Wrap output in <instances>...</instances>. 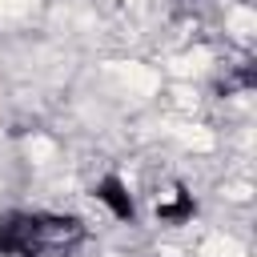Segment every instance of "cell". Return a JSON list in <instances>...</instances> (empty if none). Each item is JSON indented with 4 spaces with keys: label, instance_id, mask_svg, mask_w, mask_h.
Here are the masks:
<instances>
[{
    "label": "cell",
    "instance_id": "cell-1",
    "mask_svg": "<svg viewBox=\"0 0 257 257\" xmlns=\"http://www.w3.org/2000/svg\"><path fill=\"white\" fill-rule=\"evenodd\" d=\"M84 237L88 229L72 213L0 209V257H68Z\"/></svg>",
    "mask_w": 257,
    "mask_h": 257
},
{
    "label": "cell",
    "instance_id": "cell-2",
    "mask_svg": "<svg viewBox=\"0 0 257 257\" xmlns=\"http://www.w3.org/2000/svg\"><path fill=\"white\" fill-rule=\"evenodd\" d=\"M88 197L120 225H137V197L128 189V181L120 173H100L92 185H88Z\"/></svg>",
    "mask_w": 257,
    "mask_h": 257
},
{
    "label": "cell",
    "instance_id": "cell-3",
    "mask_svg": "<svg viewBox=\"0 0 257 257\" xmlns=\"http://www.w3.org/2000/svg\"><path fill=\"white\" fill-rule=\"evenodd\" d=\"M197 197H193V189H185V185H173L165 197H157V205H153V217H157V225H189L193 217H197Z\"/></svg>",
    "mask_w": 257,
    "mask_h": 257
}]
</instances>
